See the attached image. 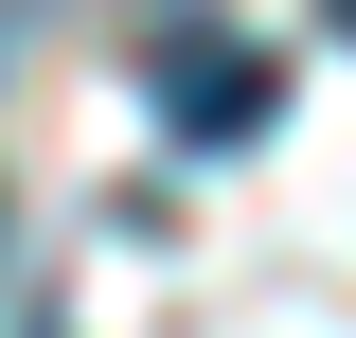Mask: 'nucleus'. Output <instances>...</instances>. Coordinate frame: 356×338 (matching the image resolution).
<instances>
[{"mask_svg": "<svg viewBox=\"0 0 356 338\" xmlns=\"http://www.w3.org/2000/svg\"><path fill=\"white\" fill-rule=\"evenodd\" d=\"M267 107H285V54H250L214 0H161V125L232 161V143H267Z\"/></svg>", "mask_w": 356, "mask_h": 338, "instance_id": "obj_1", "label": "nucleus"}]
</instances>
